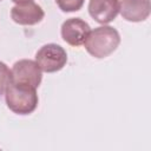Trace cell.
<instances>
[{
    "mask_svg": "<svg viewBox=\"0 0 151 151\" xmlns=\"http://www.w3.org/2000/svg\"><path fill=\"white\" fill-rule=\"evenodd\" d=\"M11 80L15 83H22L35 88L39 87L42 80L41 68L37 61L31 59H21L14 63L11 70Z\"/></svg>",
    "mask_w": 151,
    "mask_h": 151,
    "instance_id": "obj_4",
    "label": "cell"
},
{
    "mask_svg": "<svg viewBox=\"0 0 151 151\" xmlns=\"http://www.w3.org/2000/svg\"><path fill=\"white\" fill-rule=\"evenodd\" d=\"M0 1H1V0H0Z\"/></svg>",
    "mask_w": 151,
    "mask_h": 151,
    "instance_id": "obj_12",
    "label": "cell"
},
{
    "mask_svg": "<svg viewBox=\"0 0 151 151\" xmlns=\"http://www.w3.org/2000/svg\"><path fill=\"white\" fill-rule=\"evenodd\" d=\"M119 0H90L88 13L98 24H109L119 13Z\"/></svg>",
    "mask_w": 151,
    "mask_h": 151,
    "instance_id": "obj_7",
    "label": "cell"
},
{
    "mask_svg": "<svg viewBox=\"0 0 151 151\" xmlns=\"http://www.w3.org/2000/svg\"><path fill=\"white\" fill-rule=\"evenodd\" d=\"M5 100L7 107L20 116L32 113L38 106V94L34 86L9 81L5 91Z\"/></svg>",
    "mask_w": 151,
    "mask_h": 151,
    "instance_id": "obj_1",
    "label": "cell"
},
{
    "mask_svg": "<svg viewBox=\"0 0 151 151\" xmlns=\"http://www.w3.org/2000/svg\"><path fill=\"white\" fill-rule=\"evenodd\" d=\"M9 81H11V71L5 63L0 61V96L5 93Z\"/></svg>",
    "mask_w": 151,
    "mask_h": 151,
    "instance_id": "obj_10",
    "label": "cell"
},
{
    "mask_svg": "<svg viewBox=\"0 0 151 151\" xmlns=\"http://www.w3.org/2000/svg\"><path fill=\"white\" fill-rule=\"evenodd\" d=\"M151 11L150 0H122L119 12L126 21L140 22L149 18Z\"/></svg>",
    "mask_w": 151,
    "mask_h": 151,
    "instance_id": "obj_8",
    "label": "cell"
},
{
    "mask_svg": "<svg viewBox=\"0 0 151 151\" xmlns=\"http://www.w3.org/2000/svg\"><path fill=\"white\" fill-rule=\"evenodd\" d=\"M35 61L44 72H58L66 65L67 53L60 45L46 44L35 53Z\"/></svg>",
    "mask_w": 151,
    "mask_h": 151,
    "instance_id": "obj_3",
    "label": "cell"
},
{
    "mask_svg": "<svg viewBox=\"0 0 151 151\" xmlns=\"http://www.w3.org/2000/svg\"><path fill=\"white\" fill-rule=\"evenodd\" d=\"M120 44L118 31L111 26H100L90 31L84 41L86 51L94 58L101 59L113 53Z\"/></svg>",
    "mask_w": 151,
    "mask_h": 151,
    "instance_id": "obj_2",
    "label": "cell"
},
{
    "mask_svg": "<svg viewBox=\"0 0 151 151\" xmlns=\"http://www.w3.org/2000/svg\"><path fill=\"white\" fill-rule=\"evenodd\" d=\"M84 1L85 0H55L58 7L66 13L79 11L83 7Z\"/></svg>",
    "mask_w": 151,
    "mask_h": 151,
    "instance_id": "obj_9",
    "label": "cell"
},
{
    "mask_svg": "<svg viewBox=\"0 0 151 151\" xmlns=\"http://www.w3.org/2000/svg\"><path fill=\"white\" fill-rule=\"evenodd\" d=\"M15 4H22V2H27V1H32V0H12Z\"/></svg>",
    "mask_w": 151,
    "mask_h": 151,
    "instance_id": "obj_11",
    "label": "cell"
},
{
    "mask_svg": "<svg viewBox=\"0 0 151 151\" xmlns=\"http://www.w3.org/2000/svg\"><path fill=\"white\" fill-rule=\"evenodd\" d=\"M61 38L71 46H80L90 33V25L80 18H70L61 25Z\"/></svg>",
    "mask_w": 151,
    "mask_h": 151,
    "instance_id": "obj_5",
    "label": "cell"
},
{
    "mask_svg": "<svg viewBox=\"0 0 151 151\" xmlns=\"http://www.w3.org/2000/svg\"><path fill=\"white\" fill-rule=\"evenodd\" d=\"M45 17L44 9L33 1L17 4L11 9V18L19 25L31 26L39 24Z\"/></svg>",
    "mask_w": 151,
    "mask_h": 151,
    "instance_id": "obj_6",
    "label": "cell"
}]
</instances>
